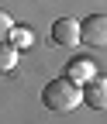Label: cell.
Segmentation results:
<instances>
[{"label":"cell","mask_w":107,"mask_h":124,"mask_svg":"<svg viewBox=\"0 0 107 124\" xmlns=\"http://www.w3.org/2000/svg\"><path fill=\"white\" fill-rule=\"evenodd\" d=\"M17 48H14L10 41H0V72H10L14 66H17Z\"/></svg>","instance_id":"obj_7"},{"label":"cell","mask_w":107,"mask_h":124,"mask_svg":"<svg viewBox=\"0 0 107 124\" xmlns=\"http://www.w3.org/2000/svg\"><path fill=\"white\" fill-rule=\"evenodd\" d=\"M10 28H14V21H10V14H7V10H0V41H7V35H10Z\"/></svg>","instance_id":"obj_8"},{"label":"cell","mask_w":107,"mask_h":124,"mask_svg":"<svg viewBox=\"0 0 107 124\" xmlns=\"http://www.w3.org/2000/svg\"><path fill=\"white\" fill-rule=\"evenodd\" d=\"M41 103L49 107V110H55V114H69V110H76V107L83 103V86L73 83L69 76H55V79L45 83Z\"/></svg>","instance_id":"obj_1"},{"label":"cell","mask_w":107,"mask_h":124,"mask_svg":"<svg viewBox=\"0 0 107 124\" xmlns=\"http://www.w3.org/2000/svg\"><path fill=\"white\" fill-rule=\"evenodd\" d=\"M80 41L90 48H107V14H90L80 21Z\"/></svg>","instance_id":"obj_2"},{"label":"cell","mask_w":107,"mask_h":124,"mask_svg":"<svg viewBox=\"0 0 107 124\" xmlns=\"http://www.w3.org/2000/svg\"><path fill=\"white\" fill-rule=\"evenodd\" d=\"M66 76L73 83H86V79H93L97 76V69H93V62L90 59H73L69 66H66Z\"/></svg>","instance_id":"obj_5"},{"label":"cell","mask_w":107,"mask_h":124,"mask_svg":"<svg viewBox=\"0 0 107 124\" xmlns=\"http://www.w3.org/2000/svg\"><path fill=\"white\" fill-rule=\"evenodd\" d=\"M83 103L93 107V110H107V79L93 76V79L83 83Z\"/></svg>","instance_id":"obj_4"},{"label":"cell","mask_w":107,"mask_h":124,"mask_svg":"<svg viewBox=\"0 0 107 124\" xmlns=\"http://www.w3.org/2000/svg\"><path fill=\"white\" fill-rule=\"evenodd\" d=\"M7 41L21 52V48H31V45H35V35H31L28 28H17V24H14V28H10V35H7Z\"/></svg>","instance_id":"obj_6"},{"label":"cell","mask_w":107,"mask_h":124,"mask_svg":"<svg viewBox=\"0 0 107 124\" xmlns=\"http://www.w3.org/2000/svg\"><path fill=\"white\" fill-rule=\"evenodd\" d=\"M52 41L62 45V48H76L80 45V21L76 17H59L52 24Z\"/></svg>","instance_id":"obj_3"}]
</instances>
